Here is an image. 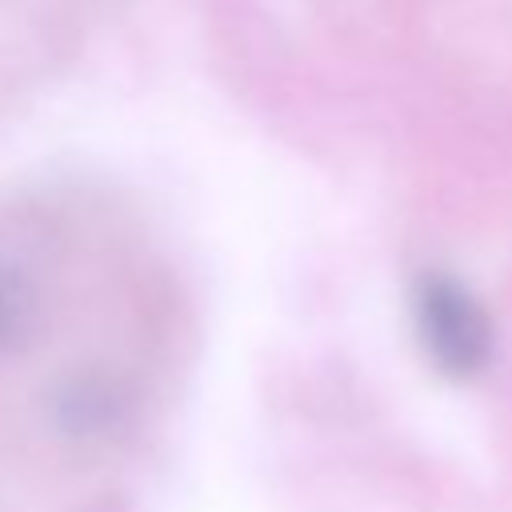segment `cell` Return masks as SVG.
<instances>
[{
  "mask_svg": "<svg viewBox=\"0 0 512 512\" xmlns=\"http://www.w3.org/2000/svg\"><path fill=\"white\" fill-rule=\"evenodd\" d=\"M124 400L108 376H72L56 396V420L72 436H96L100 428L116 424Z\"/></svg>",
  "mask_w": 512,
  "mask_h": 512,
  "instance_id": "7a4b0ae2",
  "label": "cell"
},
{
  "mask_svg": "<svg viewBox=\"0 0 512 512\" xmlns=\"http://www.w3.org/2000/svg\"><path fill=\"white\" fill-rule=\"evenodd\" d=\"M412 328L424 360L448 380H476L492 364V320L476 292L452 272H420L412 284Z\"/></svg>",
  "mask_w": 512,
  "mask_h": 512,
  "instance_id": "6da1fadb",
  "label": "cell"
},
{
  "mask_svg": "<svg viewBox=\"0 0 512 512\" xmlns=\"http://www.w3.org/2000/svg\"><path fill=\"white\" fill-rule=\"evenodd\" d=\"M40 324V288L36 280L0 256V356L24 348Z\"/></svg>",
  "mask_w": 512,
  "mask_h": 512,
  "instance_id": "3957f363",
  "label": "cell"
}]
</instances>
